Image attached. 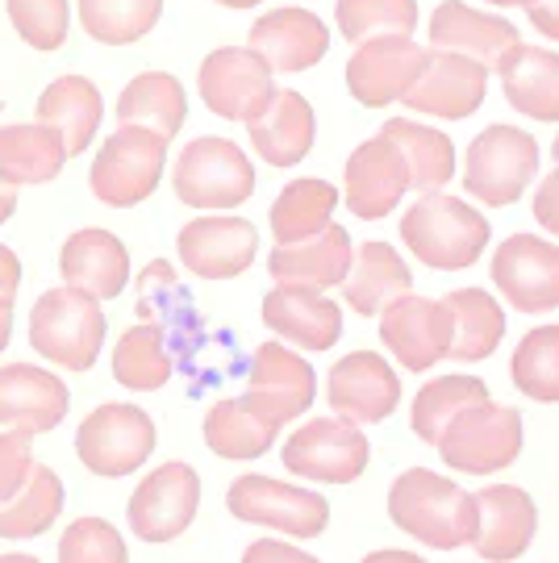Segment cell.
I'll return each mask as SVG.
<instances>
[{
  "mask_svg": "<svg viewBox=\"0 0 559 563\" xmlns=\"http://www.w3.org/2000/svg\"><path fill=\"white\" fill-rule=\"evenodd\" d=\"M401 239L414 251V260L435 272H463L484 255L489 222L460 197L426 192L401 218Z\"/></svg>",
  "mask_w": 559,
  "mask_h": 563,
  "instance_id": "2",
  "label": "cell"
},
{
  "mask_svg": "<svg viewBox=\"0 0 559 563\" xmlns=\"http://www.w3.org/2000/svg\"><path fill=\"white\" fill-rule=\"evenodd\" d=\"M539 176V142L518 125H489L484 134L468 146V167H463V188L472 201H484L493 209L514 205Z\"/></svg>",
  "mask_w": 559,
  "mask_h": 563,
  "instance_id": "4",
  "label": "cell"
},
{
  "mask_svg": "<svg viewBox=\"0 0 559 563\" xmlns=\"http://www.w3.org/2000/svg\"><path fill=\"white\" fill-rule=\"evenodd\" d=\"M242 563H318L314 555H305L293 543H276V539H260V543L246 547Z\"/></svg>",
  "mask_w": 559,
  "mask_h": 563,
  "instance_id": "47",
  "label": "cell"
},
{
  "mask_svg": "<svg viewBox=\"0 0 559 563\" xmlns=\"http://www.w3.org/2000/svg\"><path fill=\"white\" fill-rule=\"evenodd\" d=\"M409 188V176H405V159L393 142L376 134L363 146H355V155L347 159V172H342V197H347V209L363 218V222H380L388 218L397 201Z\"/></svg>",
  "mask_w": 559,
  "mask_h": 563,
  "instance_id": "19",
  "label": "cell"
},
{
  "mask_svg": "<svg viewBox=\"0 0 559 563\" xmlns=\"http://www.w3.org/2000/svg\"><path fill=\"white\" fill-rule=\"evenodd\" d=\"M176 363L163 346V330L151 322L130 325L113 346V380L134 393H155L172 380Z\"/></svg>",
  "mask_w": 559,
  "mask_h": 563,
  "instance_id": "39",
  "label": "cell"
},
{
  "mask_svg": "<svg viewBox=\"0 0 559 563\" xmlns=\"http://www.w3.org/2000/svg\"><path fill=\"white\" fill-rule=\"evenodd\" d=\"M539 530V509L535 501L514 488V484H489L476 493V555L489 563L518 560L526 547L535 543Z\"/></svg>",
  "mask_w": 559,
  "mask_h": 563,
  "instance_id": "21",
  "label": "cell"
},
{
  "mask_svg": "<svg viewBox=\"0 0 559 563\" xmlns=\"http://www.w3.org/2000/svg\"><path fill=\"white\" fill-rule=\"evenodd\" d=\"M272 71H309L330 51V30L309 9H272L251 25V46Z\"/></svg>",
  "mask_w": 559,
  "mask_h": 563,
  "instance_id": "23",
  "label": "cell"
},
{
  "mask_svg": "<svg viewBox=\"0 0 559 563\" xmlns=\"http://www.w3.org/2000/svg\"><path fill=\"white\" fill-rule=\"evenodd\" d=\"M151 451H155V422L139 405H100L76 430V455L84 467L109 481L139 472L151 460Z\"/></svg>",
  "mask_w": 559,
  "mask_h": 563,
  "instance_id": "6",
  "label": "cell"
},
{
  "mask_svg": "<svg viewBox=\"0 0 559 563\" xmlns=\"http://www.w3.org/2000/svg\"><path fill=\"white\" fill-rule=\"evenodd\" d=\"M9 4V21L21 34L25 46L34 51H59L67 42V25H72V4L67 0H4Z\"/></svg>",
  "mask_w": 559,
  "mask_h": 563,
  "instance_id": "44",
  "label": "cell"
},
{
  "mask_svg": "<svg viewBox=\"0 0 559 563\" xmlns=\"http://www.w3.org/2000/svg\"><path fill=\"white\" fill-rule=\"evenodd\" d=\"M226 9H251V4H260V0H218Z\"/></svg>",
  "mask_w": 559,
  "mask_h": 563,
  "instance_id": "55",
  "label": "cell"
},
{
  "mask_svg": "<svg viewBox=\"0 0 559 563\" xmlns=\"http://www.w3.org/2000/svg\"><path fill=\"white\" fill-rule=\"evenodd\" d=\"M442 305L451 313V346H447V355L460 363L489 360L501 346V339H505V309L480 288H456Z\"/></svg>",
  "mask_w": 559,
  "mask_h": 563,
  "instance_id": "34",
  "label": "cell"
},
{
  "mask_svg": "<svg viewBox=\"0 0 559 563\" xmlns=\"http://www.w3.org/2000/svg\"><path fill=\"white\" fill-rule=\"evenodd\" d=\"M200 505V476L188 463H163L130 497V530L142 543H172L193 526Z\"/></svg>",
  "mask_w": 559,
  "mask_h": 563,
  "instance_id": "14",
  "label": "cell"
},
{
  "mask_svg": "<svg viewBox=\"0 0 559 563\" xmlns=\"http://www.w3.org/2000/svg\"><path fill=\"white\" fill-rule=\"evenodd\" d=\"M351 255H355L351 234L342 225H326L314 239L276 246L272 260H267V272H272V280L288 284V288L321 292V288H335V284L347 280Z\"/></svg>",
  "mask_w": 559,
  "mask_h": 563,
  "instance_id": "26",
  "label": "cell"
},
{
  "mask_svg": "<svg viewBox=\"0 0 559 563\" xmlns=\"http://www.w3.org/2000/svg\"><path fill=\"white\" fill-rule=\"evenodd\" d=\"M556 197H559V176L556 172H547V180H542L539 197H535V218L542 222V230H559V213H556Z\"/></svg>",
  "mask_w": 559,
  "mask_h": 563,
  "instance_id": "48",
  "label": "cell"
},
{
  "mask_svg": "<svg viewBox=\"0 0 559 563\" xmlns=\"http://www.w3.org/2000/svg\"><path fill=\"white\" fill-rule=\"evenodd\" d=\"M426 59H430V51L414 38H368L347 63V88L368 109H384L409 92V84L421 76Z\"/></svg>",
  "mask_w": 559,
  "mask_h": 563,
  "instance_id": "17",
  "label": "cell"
},
{
  "mask_svg": "<svg viewBox=\"0 0 559 563\" xmlns=\"http://www.w3.org/2000/svg\"><path fill=\"white\" fill-rule=\"evenodd\" d=\"M480 401H489L484 380H476V376H439V380H430L414 397V413H409L414 434L426 446H439L442 430L451 426V418H460L463 409H472Z\"/></svg>",
  "mask_w": 559,
  "mask_h": 563,
  "instance_id": "40",
  "label": "cell"
},
{
  "mask_svg": "<svg viewBox=\"0 0 559 563\" xmlns=\"http://www.w3.org/2000/svg\"><path fill=\"white\" fill-rule=\"evenodd\" d=\"M318 397V376L314 367L300 360L297 351L280 346V342H263L251 355V372H246V393L242 401L260 413L263 422L288 426Z\"/></svg>",
  "mask_w": 559,
  "mask_h": 563,
  "instance_id": "12",
  "label": "cell"
},
{
  "mask_svg": "<svg viewBox=\"0 0 559 563\" xmlns=\"http://www.w3.org/2000/svg\"><path fill=\"white\" fill-rule=\"evenodd\" d=\"M100 88L88 76H59L55 84H46V92L39 97V118L42 125H51L63 139L67 155H80L88 151V142L97 139L100 130Z\"/></svg>",
  "mask_w": 559,
  "mask_h": 563,
  "instance_id": "30",
  "label": "cell"
},
{
  "mask_svg": "<svg viewBox=\"0 0 559 563\" xmlns=\"http://www.w3.org/2000/svg\"><path fill=\"white\" fill-rule=\"evenodd\" d=\"M380 134L401 151L409 188L435 192V188H442V184L456 176V146H451V139L439 134V130L418 125V121L393 118V121H384Z\"/></svg>",
  "mask_w": 559,
  "mask_h": 563,
  "instance_id": "35",
  "label": "cell"
},
{
  "mask_svg": "<svg viewBox=\"0 0 559 563\" xmlns=\"http://www.w3.org/2000/svg\"><path fill=\"white\" fill-rule=\"evenodd\" d=\"M263 322L272 334L297 342L305 351H330L342 334V313L335 301L309 288H288L280 284L263 297Z\"/></svg>",
  "mask_w": 559,
  "mask_h": 563,
  "instance_id": "27",
  "label": "cell"
},
{
  "mask_svg": "<svg viewBox=\"0 0 559 563\" xmlns=\"http://www.w3.org/2000/svg\"><path fill=\"white\" fill-rule=\"evenodd\" d=\"M388 518L435 551L468 547L476 534V497L439 472L409 467L388 488Z\"/></svg>",
  "mask_w": 559,
  "mask_h": 563,
  "instance_id": "1",
  "label": "cell"
},
{
  "mask_svg": "<svg viewBox=\"0 0 559 563\" xmlns=\"http://www.w3.org/2000/svg\"><path fill=\"white\" fill-rule=\"evenodd\" d=\"M163 18V0H80V25L105 46L146 38Z\"/></svg>",
  "mask_w": 559,
  "mask_h": 563,
  "instance_id": "41",
  "label": "cell"
},
{
  "mask_svg": "<svg viewBox=\"0 0 559 563\" xmlns=\"http://www.w3.org/2000/svg\"><path fill=\"white\" fill-rule=\"evenodd\" d=\"M63 163H67V151L51 125H42V121L0 125V184H9V188L46 184L59 176Z\"/></svg>",
  "mask_w": 559,
  "mask_h": 563,
  "instance_id": "33",
  "label": "cell"
},
{
  "mask_svg": "<svg viewBox=\"0 0 559 563\" xmlns=\"http://www.w3.org/2000/svg\"><path fill=\"white\" fill-rule=\"evenodd\" d=\"M197 88L205 109L226 121H255L276 92L272 67L246 46H221L213 55H205Z\"/></svg>",
  "mask_w": 559,
  "mask_h": 563,
  "instance_id": "11",
  "label": "cell"
},
{
  "mask_svg": "<svg viewBox=\"0 0 559 563\" xmlns=\"http://www.w3.org/2000/svg\"><path fill=\"white\" fill-rule=\"evenodd\" d=\"M484 92H489V67L484 63L451 55V51H430L421 76L409 84V92L401 101H405V109L426 113V118L463 121L484 104Z\"/></svg>",
  "mask_w": 559,
  "mask_h": 563,
  "instance_id": "15",
  "label": "cell"
},
{
  "mask_svg": "<svg viewBox=\"0 0 559 563\" xmlns=\"http://www.w3.org/2000/svg\"><path fill=\"white\" fill-rule=\"evenodd\" d=\"M30 439H34V434H21V430L0 434V501H9L21 484H25L30 467H34Z\"/></svg>",
  "mask_w": 559,
  "mask_h": 563,
  "instance_id": "46",
  "label": "cell"
},
{
  "mask_svg": "<svg viewBox=\"0 0 559 563\" xmlns=\"http://www.w3.org/2000/svg\"><path fill=\"white\" fill-rule=\"evenodd\" d=\"M280 426L263 422L242 397H226L205 413V446L221 460H260L272 451Z\"/></svg>",
  "mask_w": 559,
  "mask_h": 563,
  "instance_id": "36",
  "label": "cell"
},
{
  "mask_svg": "<svg viewBox=\"0 0 559 563\" xmlns=\"http://www.w3.org/2000/svg\"><path fill=\"white\" fill-rule=\"evenodd\" d=\"M509 376L530 401L556 405L559 401V325H539L518 342Z\"/></svg>",
  "mask_w": 559,
  "mask_h": 563,
  "instance_id": "43",
  "label": "cell"
},
{
  "mask_svg": "<svg viewBox=\"0 0 559 563\" xmlns=\"http://www.w3.org/2000/svg\"><path fill=\"white\" fill-rule=\"evenodd\" d=\"M255 192V167L230 139H197L176 163V197L193 209H239Z\"/></svg>",
  "mask_w": 559,
  "mask_h": 563,
  "instance_id": "8",
  "label": "cell"
},
{
  "mask_svg": "<svg viewBox=\"0 0 559 563\" xmlns=\"http://www.w3.org/2000/svg\"><path fill=\"white\" fill-rule=\"evenodd\" d=\"M59 276L67 288H76L92 301H113L130 284V255H125L118 234L88 225V230L63 242Z\"/></svg>",
  "mask_w": 559,
  "mask_h": 563,
  "instance_id": "24",
  "label": "cell"
},
{
  "mask_svg": "<svg viewBox=\"0 0 559 563\" xmlns=\"http://www.w3.org/2000/svg\"><path fill=\"white\" fill-rule=\"evenodd\" d=\"M21 284V263L9 246H0V301H13Z\"/></svg>",
  "mask_w": 559,
  "mask_h": 563,
  "instance_id": "49",
  "label": "cell"
},
{
  "mask_svg": "<svg viewBox=\"0 0 559 563\" xmlns=\"http://www.w3.org/2000/svg\"><path fill=\"white\" fill-rule=\"evenodd\" d=\"M489 4H497V9H518V4H526V9H530L535 0H489Z\"/></svg>",
  "mask_w": 559,
  "mask_h": 563,
  "instance_id": "54",
  "label": "cell"
},
{
  "mask_svg": "<svg viewBox=\"0 0 559 563\" xmlns=\"http://www.w3.org/2000/svg\"><path fill=\"white\" fill-rule=\"evenodd\" d=\"M30 346L42 360L88 372L105 346V309L76 288H51L30 309Z\"/></svg>",
  "mask_w": 559,
  "mask_h": 563,
  "instance_id": "3",
  "label": "cell"
},
{
  "mask_svg": "<svg viewBox=\"0 0 559 563\" xmlns=\"http://www.w3.org/2000/svg\"><path fill=\"white\" fill-rule=\"evenodd\" d=\"M67 418V384L34 363L0 367V426L21 434H46Z\"/></svg>",
  "mask_w": 559,
  "mask_h": 563,
  "instance_id": "22",
  "label": "cell"
},
{
  "mask_svg": "<svg viewBox=\"0 0 559 563\" xmlns=\"http://www.w3.org/2000/svg\"><path fill=\"white\" fill-rule=\"evenodd\" d=\"M0 563H42L34 555H0Z\"/></svg>",
  "mask_w": 559,
  "mask_h": 563,
  "instance_id": "56",
  "label": "cell"
},
{
  "mask_svg": "<svg viewBox=\"0 0 559 563\" xmlns=\"http://www.w3.org/2000/svg\"><path fill=\"white\" fill-rule=\"evenodd\" d=\"M63 509V481L34 463L30 476L9 501H0V539H39L42 530H51Z\"/></svg>",
  "mask_w": 559,
  "mask_h": 563,
  "instance_id": "38",
  "label": "cell"
},
{
  "mask_svg": "<svg viewBox=\"0 0 559 563\" xmlns=\"http://www.w3.org/2000/svg\"><path fill=\"white\" fill-rule=\"evenodd\" d=\"M360 563H426V560L409 555V551H372V555H363Z\"/></svg>",
  "mask_w": 559,
  "mask_h": 563,
  "instance_id": "51",
  "label": "cell"
},
{
  "mask_svg": "<svg viewBox=\"0 0 559 563\" xmlns=\"http://www.w3.org/2000/svg\"><path fill=\"white\" fill-rule=\"evenodd\" d=\"M347 301L355 313L372 318L380 313L388 301L405 297L414 288V272L405 267V260L397 255V246L388 242H363L360 251L351 255V267H347Z\"/></svg>",
  "mask_w": 559,
  "mask_h": 563,
  "instance_id": "31",
  "label": "cell"
},
{
  "mask_svg": "<svg viewBox=\"0 0 559 563\" xmlns=\"http://www.w3.org/2000/svg\"><path fill=\"white\" fill-rule=\"evenodd\" d=\"M530 21H535V25H539V30H542V38H551V42L559 38L556 4H551V0H535V4H530Z\"/></svg>",
  "mask_w": 559,
  "mask_h": 563,
  "instance_id": "50",
  "label": "cell"
},
{
  "mask_svg": "<svg viewBox=\"0 0 559 563\" xmlns=\"http://www.w3.org/2000/svg\"><path fill=\"white\" fill-rule=\"evenodd\" d=\"M59 563H130V551L105 518H76L59 539Z\"/></svg>",
  "mask_w": 559,
  "mask_h": 563,
  "instance_id": "45",
  "label": "cell"
},
{
  "mask_svg": "<svg viewBox=\"0 0 559 563\" xmlns=\"http://www.w3.org/2000/svg\"><path fill=\"white\" fill-rule=\"evenodd\" d=\"M0 109H4V101H0Z\"/></svg>",
  "mask_w": 559,
  "mask_h": 563,
  "instance_id": "57",
  "label": "cell"
},
{
  "mask_svg": "<svg viewBox=\"0 0 559 563\" xmlns=\"http://www.w3.org/2000/svg\"><path fill=\"white\" fill-rule=\"evenodd\" d=\"M505 101L535 121L559 118V59L551 46H526L514 42L497 63Z\"/></svg>",
  "mask_w": 559,
  "mask_h": 563,
  "instance_id": "28",
  "label": "cell"
},
{
  "mask_svg": "<svg viewBox=\"0 0 559 563\" xmlns=\"http://www.w3.org/2000/svg\"><path fill=\"white\" fill-rule=\"evenodd\" d=\"M493 284L518 313H556L559 309V251L539 234H514L493 255Z\"/></svg>",
  "mask_w": 559,
  "mask_h": 563,
  "instance_id": "13",
  "label": "cell"
},
{
  "mask_svg": "<svg viewBox=\"0 0 559 563\" xmlns=\"http://www.w3.org/2000/svg\"><path fill=\"white\" fill-rule=\"evenodd\" d=\"M226 505L239 522L272 526L297 539H318L330 522V505L326 497L297 488V484L267 481V476H239L226 493Z\"/></svg>",
  "mask_w": 559,
  "mask_h": 563,
  "instance_id": "10",
  "label": "cell"
},
{
  "mask_svg": "<svg viewBox=\"0 0 559 563\" xmlns=\"http://www.w3.org/2000/svg\"><path fill=\"white\" fill-rule=\"evenodd\" d=\"M184 118H188V97L184 84L167 71H142L121 88L118 97V121L121 125H139L160 139H176Z\"/></svg>",
  "mask_w": 559,
  "mask_h": 563,
  "instance_id": "32",
  "label": "cell"
},
{
  "mask_svg": "<svg viewBox=\"0 0 559 563\" xmlns=\"http://www.w3.org/2000/svg\"><path fill=\"white\" fill-rule=\"evenodd\" d=\"M18 213V188H9V184H0V225L9 222Z\"/></svg>",
  "mask_w": 559,
  "mask_h": 563,
  "instance_id": "52",
  "label": "cell"
},
{
  "mask_svg": "<svg viewBox=\"0 0 559 563\" xmlns=\"http://www.w3.org/2000/svg\"><path fill=\"white\" fill-rule=\"evenodd\" d=\"M180 263L200 280H234L242 276L255 251L260 234L242 218H197L180 230Z\"/></svg>",
  "mask_w": 559,
  "mask_h": 563,
  "instance_id": "20",
  "label": "cell"
},
{
  "mask_svg": "<svg viewBox=\"0 0 559 563\" xmlns=\"http://www.w3.org/2000/svg\"><path fill=\"white\" fill-rule=\"evenodd\" d=\"M439 451L442 463L456 472H472V476L501 472L518 460L522 451V413L493 401L472 405L442 430Z\"/></svg>",
  "mask_w": 559,
  "mask_h": 563,
  "instance_id": "7",
  "label": "cell"
},
{
  "mask_svg": "<svg viewBox=\"0 0 559 563\" xmlns=\"http://www.w3.org/2000/svg\"><path fill=\"white\" fill-rule=\"evenodd\" d=\"M339 34L347 42L409 38L418 30V0H339L335 4Z\"/></svg>",
  "mask_w": 559,
  "mask_h": 563,
  "instance_id": "42",
  "label": "cell"
},
{
  "mask_svg": "<svg viewBox=\"0 0 559 563\" xmlns=\"http://www.w3.org/2000/svg\"><path fill=\"white\" fill-rule=\"evenodd\" d=\"M326 397L335 405V418L347 422H384L401 405V380L388 363L372 351H351L347 360L330 367Z\"/></svg>",
  "mask_w": 559,
  "mask_h": 563,
  "instance_id": "18",
  "label": "cell"
},
{
  "mask_svg": "<svg viewBox=\"0 0 559 563\" xmlns=\"http://www.w3.org/2000/svg\"><path fill=\"white\" fill-rule=\"evenodd\" d=\"M514 42L522 38L509 21L497 13H480L463 0H442L430 18V51H451V55L476 59L484 67H493Z\"/></svg>",
  "mask_w": 559,
  "mask_h": 563,
  "instance_id": "25",
  "label": "cell"
},
{
  "mask_svg": "<svg viewBox=\"0 0 559 563\" xmlns=\"http://www.w3.org/2000/svg\"><path fill=\"white\" fill-rule=\"evenodd\" d=\"M13 339V301H0V351Z\"/></svg>",
  "mask_w": 559,
  "mask_h": 563,
  "instance_id": "53",
  "label": "cell"
},
{
  "mask_svg": "<svg viewBox=\"0 0 559 563\" xmlns=\"http://www.w3.org/2000/svg\"><path fill=\"white\" fill-rule=\"evenodd\" d=\"M163 167H167V139L139 130V125H121L97 151L88 184H92L97 201L113 205V209H130L160 188Z\"/></svg>",
  "mask_w": 559,
  "mask_h": 563,
  "instance_id": "5",
  "label": "cell"
},
{
  "mask_svg": "<svg viewBox=\"0 0 559 563\" xmlns=\"http://www.w3.org/2000/svg\"><path fill=\"white\" fill-rule=\"evenodd\" d=\"M339 209V188L326 180H293L272 201V234L280 246L321 234Z\"/></svg>",
  "mask_w": 559,
  "mask_h": 563,
  "instance_id": "37",
  "label": "cell"
},
{
  "mask_svg": "<svg viewBox=\"0 0 559 563\" xmlns=\"http://www.w3.org/2000/svg\"><path fill=\"white\" fill-rule=\"evenodd\" d=\"M380 339L397 355L401 367L426 372V367H435L439 360H447L451 313H447L442 301L405 292V297H397V301H388L380 309Z\"/></svg>",
  "mask_w": 559,
  "mask_h": 563,
  "instance_id": "16",
  "label": "cell"
},
{
  "mask_svg": "<svg viewBox=\"0 0 559 563\" xmlns=\"http://www.w3.org/2000/svg\"><path fill=\"white\" fill-rule=\"evenodd\" d=\"M372 443L347 418H314L284 443V467L318 484H351L368 472Z\"/></svg>",
  "mask_w": 559,
  "mask_h": 563,
  "instance_id": "9",
  "label": "cell"
},
{
  "mask_svg": "<svg viewBox=\"0 0 559 563\" xmlns=\"http://www.w3.org/2000/svg\"><path fill=\"white\" fill-rule=\"evenodd\" d=\"M314 104L293 88H276L260 118L251 121V146L272 167H297L314 146Z\"/></svg>",
  "mask_w": 559,
  "mask_h": 563,
  "instance_id": "29",
  "label": "cell"
}]
</instances>
